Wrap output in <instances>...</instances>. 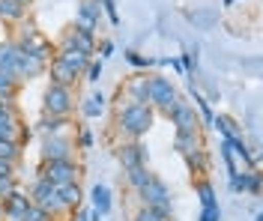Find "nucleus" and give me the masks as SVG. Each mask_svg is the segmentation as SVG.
<instances>
[{"mask_svg": "<svg viewBox=\"0 0 263 221\" xmlns=\"http://www.w3.org/2000/svg\"><path fill=\"white\" fill-rule=\"evenodd\" d=\"M135 221H174V215H164L159 209H149V206H141L135 212Z\"/></svg>", "mask_w": 263, "mask_h": 221, "instance_id": "35", "label": "nucleus"}, {"mask_svg": "<svg viewBox=\"0 0 263 221\" xmlns=\"http://www.w3.org/2000/svg\"><path fill=\"white\" fill-rule=\"evenodd\" d=\"M254 221H263V212H260V209H254Z\"/></svg>", "mask_w": 263, "mask_h": 221, "instance_id": "46", "label": "nucleus"}, {"mask_svg": "<svg viewBox=\"0 0 263 221\" xmlns=\"http://www.w3.org/2000/svg\"><path fill=\"white\" fill-rule=\"evenodd\" d=\"M0 204H3V218L6 221H24V212L30 209V197L21 188H12L9 194L0 197Z\"/></svg>", "mask_w": 263, "mask_h": 221, "instance_id": "14", "label": "nucleus"}, {"mask_svg": "<svg viewBox=\"0 0 263 221\" xmlns=\"http://www.w3.org/2000/svg\"><path fill=\"white\" fill-rule=\"evenodd\" d=\"M102 72H105V63L99 60V57H93L90 63H87V69H84V81H90V84H99L102 81Z\"/></svg>", "mask_w": 263, "mask_h": 221, "instance_id": "34", "label": "nucleus"}, {"mask_svg": "<svg viewBox=\"0 0 263 221\" xmlns=\"http://www.w3.org/2000/svg\"><path fill=\"white\" fill-rule=\"evenodd\" d=\"M177 87L167 75H147V102L153 111H159L162 117H167L171 105L177 102Z\"/></svg>", "mask_w": 263, "mask_h": 221, "instance_id": "3", "label": "nucleus"}, {"mask_svg": "<svg viewBox=\"0 0 263 221\" xmlns=\"http://www.w3.org/2000/svg\"><path fill=\"white\" fill-rule=\"evenodd\" d=\"M75 147L78 150H93V144H96V135H93V129L90 126H78V132H75Z\"/></svg>", "mask_w": 263, "mask_h": 221, "instance_id": "33", "label": "nucleus"}, {"mask_svg": "<svg viewBox=\"0 0 263 221\" xmlns=\"http://www.w3.org/2000/svg\"><path fill=\"white\" fill-rule=\"evenodd\" d=\"M45 75H48V84H57V87H69V90H75V84L81 81V75L75 72L72 66H66L63 60L54 54V60L48 63L45 69Z\"/></svg>", "mask_w": 263, "mask_h": 221, "instance_id": "15", "label": "nucleus"}, {"mask_svg": "<svg viewBox=\"0 0 263 221\" xmlns=\"http://www.w3.org/2000/svg\"><path fill=\"white\" fill-rule=\"evenodd\" d=\"M75 140L72 135H54V137H42L39 144V158L42 162H66V158H75Z\"/></svg>", "mask_w": 263, "mask_h": 221, "instance_id": "8", "label": "nucleus"}, {"mask_svg": "<svg viewBox=\"0 0 263 221\" xmlns=\"http://www.w3.org/2000/svg\"><path fill=\"white\" fill-rule=\"evenodd\" d=\"M102 12L108 15V21H111L114 27L123 24V18H120V12H117V0H102Z\"/></svg>", "mask_w": 263, "mask_h": 221, "instance_id": "37", "label": "nucleus"}, {"mask_svg": "<svg viewBox=\"0 0 263 221\" xmlns=\"http://www.w3.org/2000/svg\"><path fill=\"white\" fill-rule=\"evenodd\" d=\"M66 48V51H81L87 57H93L96 54V33H87L81 27H75V24H69L63 30V36L57 39V51Z\"/></svg>", "mask_w": 263, "mask_h": 221, "instance_id": "9", "label": "nucleus"}, {"mask_svg": "<svg viewBox=\"0 0 263 221\" xmlns=\"http://www.w3.org/2000/svg\"><path fill=\"white\" fill-rule=\"evenodd\" d=\"M90 221H105V215H102V212H96V209H90Z\"/></svg>", "mask_w": 263, "mask_h": 221, "instance_id": "44", "label": "nucleus"}, {"mask_svg": "<svg viewBox=\"0 0 263 221\" xmlns=\"http://www.w3.org/2000/svg\"><path fill=\"white\" fill-rule=\"evenodd\" d=\"M138 197H141V206H149V209H159L164 215H174V197H171V188L164 183L162 176H149L147 186L138 191Z\"/></svg>", "mask_w": 263, "mask_h": 221, "instance_id": "4", "label": "nucleus"}, {"mask_svg": "<svg viewBox=\"0 0 263 221\" xmlns=\"http://www.w3.org/2000/svg\"><path fill=\"white\" fill-rule=\"evenodd\" d=\"M81 165L78 158H66V162H42V168L36 176H45L51 186H69V183H78L81 179Z\"/></svg>", "mask_w": 263, "mask_h": 221, "instance_id": "7", "label": "nucleus"}, {"mask_svg": "<svg viewBox=\"0 0 263 221\" xmlns=\"http://www.w3.org/2000/svg\"><path fill=\"white\" fill-rule=\"evenodd\" d=\"M75 111V93L69 87H57L48 84L42 93V114L48 117H69Z\"/></svg>", "mask_w": 263, "mask_h": 221, "instance_id": "5", "label": "nucleus"}, {"mask_svg": "<svg viewBox=\"0 0 263 221\" xmlns=\"http://www.w3.org/2000/svg\"><path fill=\"white\" fill-rule=\"evenodd\" d=\"M167 66L174 69L180 78H185V69H182V63H180V57H167Z\"/></svg>", "mask_w": 263, "mask_h": 221, "instance_id": "41", "label": "nucleus"}, {"mask_svg": "<svg viewBox=\"0 0 263 221\" xmlns=\"http://www.w3.org/2000/svg\"><path fill=\"white\" fill-rule=\"evenodd\" d=\"M195 221H221V204H210V206H200Z\"/></svg>", "mask_w": 263, "mask_h": 221, "instance_id": "36", "label": "nucleus"}, {"mask_svg": "<svg viewBox=\"0 0 263 221\" xmlns=\"http://www.w3.org/2000/svg\"><path fill=\"white\" fill-rule=\"evenodd\" d=\"M111 57H114V42H111V39H105V42L99 45V60H102V63H108Z\"/></svg>", "mask_w": 263, "mask_h": 221, "instance_id": "39", "label": "nucleus"}, {"mask_svg": "<svg viewBox=\"0 0 263 221\" xmlns=\"http://www.w3.org/2000/svg\"><path fill=\"white\" fill-rule=\"evenodd\" d=\"M57 197H60V204H63L66 212H75V209H81V204H84V191H81L78 183L60 186V188H57Z\"/></svg>", "mask_w": 263, "mask_h": 221, "instance_id": "19", "label": "nucleus"}, {"mask_svg": "<svg viewBox=\"0 0 263 221\" xmlns=\"http://www.w3.org/2000/svg\"><path fill=\"white\" fill-rule=\"evenodd\" d=\"M182 158H185L189 170H192V173H197V176H203V173L210 170V153H206L203 147H200V150H192V153H185Z\"/></svg>", "mask_w": 263, "mask_h": 221, "instance_id": "25", "label": "nucleus"}, {"mask_svg": "<svg viewBox=\"0 0 263 221\" xmlns=\"http://www.w3.org/2000/svg\"><path fill=\"white\" fill-rule=\"evenodd\" d=\"M149 176H153L149 168H132V170H126V183H129L132 191H141V188L147 186Z\"/></svg>", "mask_w": 263, "mask_h": 221, "instance_id": "29", "label": "nucleus"}, {"mask_svg": "<svg viewBox=\"0 0 263 221\" xmlns=\"http://www.w3.org/2000/svg\"><path fill=\"white\" fill-rule=\"evenodd\" d=\"M24 221H54V218H51L45 209H39V206H33V204H30V209L24 212Z\"/></svg>", "mask_w": 263, "mask_h": 221, "instance_id": "38", "label": "nucleus"}, {"mask_svg": "<svg viewBox=\"0 0 263 221\" xmlns=\"http://www.w3.org/2000/svg\"><path fill=\"white\" fill-rule=\"evenodd\" d=\"M18 93H21V81L6 69H0V102H15Z\"/></svg>", "mask_w": 263, "mask_h": 221, "instance_id": "21", "label": "nucleus"}, {"mask_svg": "<svg viewBox=\"0 0 263 221\" xmlns=\"http://www.w3.org/2000/svg\"><path fill=\"white\" fill-rule=\"evenodd\" d=\"M12 3H18V6H27V9H30V3H33V0H12Z\"/></svg>", "mask_w": 263, "mask_h": 221, "instance_id": "45", "label": "nucleus"}, {"mask_svg": "<svg viewBox=\"0 0 263 221\" xmlns=\"http://www.w3.org/2000/svg\"><path fill=\"white\" fill-rule=\"evenodd\" d=\"M153 119H156V111L149 105H132L126 102L120 111H117V129L129 140H141L153 129Z\"/></svg>", "mask_w": 263, "mask_h": 221, "instance_id": "1", "label": "nucleus"}, {"mask_svg": "<svg viewBox=\"0 0 263 221\" xmlns=\"http://www.w3.org/2000/svg\"><path fill=\"white\" fill-rule=\"evenodd\" d=\"M123 90H126V102H132V105H149L147 102V75H135V78H129Z\"/></svg>", "mask_w": 263, "mask_h": 221, "instance_id": "20", "label": "nucleus"}, {"mask_svg": "<svg viewBox=\"0 0 263 221\" xmlns=\"http://www.w3.org/2000/svg\"><path fill=\"white\" fill-rule=\"evenodd\" d=\"M230 194H251V197H260V188H263V176L260 170H239L236 176L228 179Z\"/></svg>", "mask_w": 263, "mask_h": 221, "instance_id": "13", "label": "nucleus"}, {"mask_svg": "<svg viewBox=\"0 0 263 221\" xmlns=\"http://www.w3.org/2000/svg\"><path fill=\"white\" fill-rule=\"evenodd\" d=\"M123 57H126V63H129V66H135V69H144V72H147L149 66H156V57H147V54L135 51V48H129V51L123 54Z\"/></svg>", "mask_w": 263, "mask_h": 221, "instance_id": "32", "label": "nucleus"}, {"mask_svg": "<svg viewBox=\"0 0 263 221\" xmlns=\"http://www.w3.org/2000/svg\"><path fill=\"white\" fill-rule=\"evenodd\" d=\"M218 155H221V162H224V170H228V179L230 176H236L239 173V165H236V158L230 153V144L221 137V144H218Z\"/></svg>", "mask_w": 263, "mask_h": 221, "instance_id": "30", "label": "nucleus"}, {"mask_svg": "<svg viewBox=\"0 0 263 221\" xmlns=\"http://www.w3.org/2000/svg\"><path fill=\"white\" fill-rule=\"evenodd\" d=\"M75 221H90V206H87V209H78V215H75Z\"/></svg>", "mask_w": 263, "mask_h": 221, "instance_id": "43", "label": "nucleus"}, {"mask_svg": "<svg viewBox=\"0 0 263 221\" xmlns=\"http://www.w3.org/2000/svg\"><path fill=\"white\" fill-rule=\"evenodd\" d=\"M102 0H78L75 6V27H81L87 33H96L99 30V21H102Z\"/></svg>", "mask_w": 263, "mask_h": 221, "instance_id": "11", "label": "nucleus"}, {"mask_svg": "<svg viewBox=\"0 0 263 221\" xmlns=\"http://www.w3.org/2000/svg\"><path fill=\"white\" fill-rule=\"evenodd\" d=\"M233 3H239V0H224V6H233Z\"/></svg>", "mask_w": 263, "mask_h": 221, "instance_id": "47", "label": "nucleus"}, {"mask_svg": "<svg viewBox=\"0 0 263 221\" xmlns=\"http://www.w3.org/2000/svg\"><path fill=\"white\" fill-rule=\"evenodd\" d=\"M105 108H108V99H105L102 90H93L90 96H84L81 99V114L87 119H99L102 114H105Z\"/></svg>", "mask_w": 263, "mask_h": 221, "instance_id": "18", "label": "nucleus"}, {"mask_svg": "<svg viewBox=\"0 0 263 221\" xmlns=\"http://www.w3.org/2000/svg\"><path fill=\"white\" fill-rule=\"evenodd\" d=\"M0 126H21V114H18L15 102H0Z\"/></svg>", "mask_w": 263, "mask_h": 221, "instance_id": "31", "label": "nucleus"}, {"mask_svg": "<svg viewBox=\"0 0 263 221\" xmlns=\"http://www.w3.org/2000/svg\"><path fill=\"white\" fill-rule=\"evenodd\" d=\"M21 155H24V144H21V140H0V162L18 168Z\"/></svg>", "mask_w": 263, "mask_h": 221, "instance_id": "26", "label": "nucleus"}, {"mask_svg": "<svg viewBox=\"0 0 263 221\" xmlns=\"http://www.w3.org/2000/svg\"><path fill=\"white\" fill-rule=\"evenodd\" d=\"M69 129H72V119L69 117H48V114H42V117L36 119V132L42 137L69 135Z\"/></svg>", "mask_w": 263, "mask_h": 221, "instance_id": "16", "label": "nucleus"}, {"mask_svg": "<svg viewBox=\"0 0 263 221\" xmlns=\"http://www.w3.org/2000/svg\"><path fill=\"white\" fill-rule=\"evenodd\" d=\"M117 162L123 170H132V168H147L149 162V150L141 144V140H129V144H120L117 147Z\"/></svg>", "mask_w": 263, "mask_h": 221, "instance_id": "12", "label": "nucleus"}, {"mask_svg": "<svg viewBox=\"0 0 263 221\" xmlns=\"http://www.w3.org/2000/svg\"><path fill=\"white\" fill-rule=\"evenodd\" d=\"M57 57L63 60L66 66H72L78 75H84V69H87V63L93 60V57H87V54H81V51H66V48H60L57 51Z\"/></svg>", "mask_w": 263, "mask_h": 221, "instance_id": "27", "label": "nucleus"}, {"mask_svg": "<svg viewBox=\"0 0 263 221\" xmlns=\"http://www.w3.org/2000/svg\"><path fill=\"white\" fill-rule=\"evenodd\" d=\"M90 209L102 212L105 218L111 215V209H114V194H111V188L105 186V183H96V186L90 188Z\"/></svg>", "mask_w": 263, "mask_h": 221, "instance_id": "17", "label": "nucleus"}, {"mask_svg": "<svg viewBox=\"0 0 263 221\" xmlns=\"http://www.w3.org/2000/svg\"><path fill=\"white\" fill-rule=\"evenodd\" d=\"M213 129H215V132H221L224 140H228V137L242 135V126H239L233 117H228V114H215V117H213Z\"/></svg>", "mask_w": 263, "mask_h": 221, "instance_id": "24", "label": "nucleus"}, {"mask_svg": "<svg viewBox=\"0 0 263 221\" xmlns=\"http://www.w3.org/2000/svg\"><path fill=\"white\" fill-rule=\"evenodd\" d=\"M167 119L174 123V129H177V132H200V117H197L195 105L185 102L182 96H177V102L171 105Z\"/></svg>", "mask_w": 263, "mask_h": 221, "instance_id": "10", "label": "nucleus"}, {"mask_svg": "<svg viewBox=\"0 0 263 221\" xmlns=\"http://www.w3.org/2000/svg\"><path fill=\"white\" fill-rule=\"evenodd\" d=\"M12 188H18V179H0V197H3V194H9Z\"/></svg>", "mask_w": 263, "mask_h": 221, "instance_id": "42", "label": "nucleus"}, {"mask_svg": "<svg viewBox=\"0 0 263 221\" xmlns=\"http://www.w3.org/2000/svg\"><path fill=\"white\" fill-rule=\"evenodd\" d=\"M27 197H30L33 206L45 209L51 218H54V215H63V212H66L63 204H60V197H57V186H51L45 176H36V179H33V186H30V191H27Z\"/></svg>", "mask_w": 263, "mask_h": 221, "instance_id": "6", "label": "nucleus"}, {"mask_svg": "<svg viewBox=\"0 0 263 221\" xmlns=\"http://www.w3.org/2000/svg\"><path fill=\"white\" fill-rule=\"evenodd\" d=\"M27 18V6H18L12 0H0V21L6 24H21Z\"/></svg>", "mask_w": 263, "mask_h": 221, "instance_id": "23", "label": "nucleus"}, {"mask_svg": "<svg viewBox=\"0 0 263 221\" xmlns=\"http://www.w3.org/2000/svg\"><path fill=\"white\" fill-rule=\"evenodd\" d=\"M0 179H15V165L0 162Z\"/></svg>", "mask_w": 263, "mask_h": 221, "instance_id": "40", "label": "nucleus"}, {"mask_svg": "<svg viewBox=\"0 0 263 221\" xmlns=\"http://www.w3.org/2000/svg\"><path fill=\"white\" fill-rule=\"evenodd\" d=\"M200 147H203L200 132H177V135H174V150L180 155L192 153V150H200Z\"/></svg>", "mask_w": 263, "mask_h": 221, "instance_id": "22", "label": "nucleus"}, {"mask_svg": "<svg viewBox=\"0 0 263 221\" xmlns=\"http://www.w3.org/2000/svg\"><path fill=\"white\" fill-rule=\"evenodd\" d=\"M195 194H197V200H200V206L218 204V197H215V186L210 183V179H197L195 183Z\"/></svg>", "mask_w": 263, "mask_h": 221, "instance_id": "28", "label": "nucleus"}, {"mask_svg": "<svg viewBox=\"0 0 263 221\" xmlns=\"http://www.w3.org/2000/svg\"><path fill=\"white\" fill-rule=\"evenodd\" d=\"M18 48L24 54H30V57H36V60H42V63H51L54 60V54H57V45L51 42L48 36L42 33L33 21H21V27H18V36L12 39Z\"/></svg>", "mask_w": 263, "mask_h": 221, "instance_id": "2", "label": "nucleus"}]
</instances>
